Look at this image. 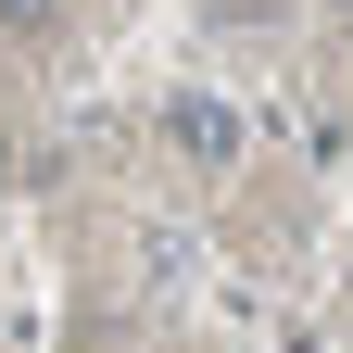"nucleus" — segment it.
Returning a JSON list of instances; mask_svg holds the SVG:
<instances>
[{"label":"nucleus","mask_w":353,"mask_h":353,"mask_svg":"<svg viewBox=\"0 0 353 353\" xmlns=\"http://www.w3.org/2000/svg\"><path fill=\"white\" fill-rule=\"evenodd\" d=\"M164 139L190 152L202 176H228V164H240V114H228V101H164Z\"/></svg>","instance_id":"1"},{"label":"nucleus","mask_w":353,"mask_h":353,"mask_svg":"<svg viewBox=\"0 0 353 353\" xmlns=\"http://www.w3.org/2000/svg\"><path fill=\"white\" fill-rule=\"evenodd\" d=\"M139 278L176 290V278H190V240H176V228H139Z\"/></svg>","instance_id":"2"},{"label":"nucleus","mask_w":353,"mask_h":353,"mask_svg":"<svg viewBox=\"0 0 353 353\" xmlns=\"http://www.w3.org/2000/svg\"><path fill=\"white\" fill-rule=\"evenodd\" d=\"M0 26H13V38H38V26H51V0H0Z\"/></svg>","instance_id":"3"}]
</instances>
